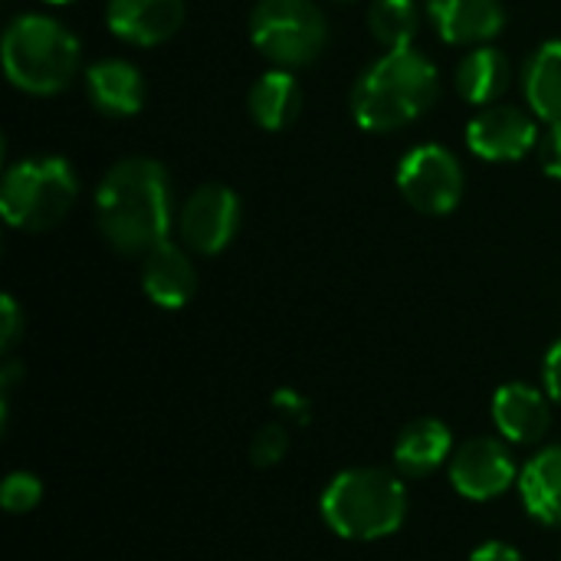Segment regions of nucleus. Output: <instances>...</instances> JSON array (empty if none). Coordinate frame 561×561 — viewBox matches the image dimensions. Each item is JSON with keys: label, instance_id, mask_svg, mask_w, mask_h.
I'll use <instances>...</instances> for the list:
<instances>
[{"label": "nucleus", "instance_id": "nucleus-19", "mask_svg": "<svg viewBox=\"0 0 561 561\" xmlns=\"http://www.w3.org/2000/svg\"><path fill=\"white\" fill-rule=\"evenodd\" d=\"M247 108H250V118L263 131H283L302 112V89H299V82H296V76L289 69H279L276 66V69L263 72L250 85Z\"/></svg>", "mask_w": 561, "mask_h": 561}, {"label": "nucleus", "instance_id": "nucleus-13", "mask_svg": "<svg viewBox=\"0 0 561 561\" xmlns=\"http://www.w3.org/2000/svg\"><path fill=\"white\" fill-rule=\"evenodd\" d=\"M437 36L450 46H480L503 33V0H427Z\"/></svg>", "mask_w": 561, "mask_h": 561}, {"label": "nucleus", "instance_id": "nucleus-15", "mask_svg": "<svg viewBox=\"0 0 561 561\" xmlns=\"http://www.w3.org/2000/svg\"><path fill=\"white\" fill-rule=\"evenodd\" d=\"M141 289L158 309H184L197 293V270L178 243L164 240L145 253Z\"/></svg>", "mask_w": 561, "mask_h": 561}, {"label": "nucleus", "instance_id": "nucleus-27", "mask_svg": "<svg viewBox=\"0 0 561 561\" xmlns=\"http://www.w3.org/2000/svg\"><path fill=\"white\" fill-rule=\"evenodd\" d=\"M542 385H546L549 398L561 408V339L546 352V362H542Z\"/></svg>", "mask_w": 561, "mask_h": 561}, {"label": "nucleus", "instance_id": "nucleus-31", "mask_svg": "<svg viewBox=\"0 0 561 561\" xmlns=\"http://www.w3.org/2000/svg\"><path fill=\"white\" fill-rule=\"evenodd\" d=\"M342 3H352V0H342Z\"/></svg>", "mask_w": 561, "mask_h": 561}, {"label": "nucleus", "instance_id": "nucleus-22", "mask_svg": "<svg viewBox=\"0 0 561 561\" xmlns=\"http://www.w3.org/2000/svg\"><path fill=\"white\" fill-rule=\"evenodd\" d=\"M39 500H43V483H39L33 473H26V470L10 473V477L3 480V486H0V506H3L10 516H26V513H33V510L39 506Z\"/></svg>", "mask_w": 561, "mask_h": 561}, {"label": "nucleus", "instance_id": "nucleus-23", "mask_svg": "<svg viewBox=\"0 0 561 561\" xmlns=\"http://www.w3.org/2000/svg\"><path fill=\"white\" fill-rule=\"evenodd\" d=\"M289 447H293L289 427L286 424H266L250 440V460H253V467L270 470V467H279L283 463V457L289 454Z\"/></svg>", "mask_w": 561, "mask_h": 561}, {"label": "nucleus", "instance_id": "nucleus-3", "mask_svg": "<svg viewBox=\"0 0 561 561\" xmlns=\"http://www.w3.org/2000/svg\"><path fill=\"white\" fill-rule=\"evenodd\" d=\"M319 513L339 539L378 542L404 526L408 490L401 473L381 467H348L322 490Z\"/></svg>", "mask_w": 561, "mask_h": 561}, {"label": "nucleus", "instance_id": "nucleus-6", "mask_svg": "<svg viewBox=\"0 0 561 561\" xmlns=\"http://www.w3.org/2000/svg\"><path fill=\"white\" fill-rule=\"evenodd\" d=\"M250 39L279 69H299L325 53L329 20L316 0H256L250 10Z\"/></svg>", "mask_w": 561, "mask_h": 561}, {"label": "nucleus", "instance_id": "nucleus-12", "mask_svg": "<svg viewBox=\"0 0 561 561\" xmlns=\"http://www.w3.org/2000/svg\"><path fill=\"white\" fill-rule=\"evenodd\" d=\"M552 398L542 388H533L526 381H510L493 394V424L500 431L503 440L510 444H523L533 447L539 440H546L549 427H552Z\"/></svg>", "mask_w": 561, "mask_h": 561}, {"label": "nucleus", "instance_id": "nucleus-26", "mask_svg": "<svg viewBox=\"0 0 561 561\" xmlns=\"http://www.w3.org/2000/svg\"><path fill=\"white\" fill-rule=\"evenodd\" d=\"M0 319H3V329H0V348L3 352H10L16 342H20V335H23V316H20V306H16V299L13 296H3L0 299Z\"/></svg>", "mask_w": 561, "mask_h": 561}, {"label": "nucleus", "instance_id": "nucleus-11", "mask_svg": "<svg viewBox=\"0 0 561 561\" xmlns=\"http://www.w3.org/2000/svg\"><path fill=\"white\" fill-rule=\"evenodd\" d=\"M184 0H108L105 23L128 46H158L184 26Z\"/></svg>", "mask_w": 561, "mask_h": 561}, {"label": "nucleus", "instance_id": "nucleus-8", "mask_svg": "<svg viewBox=\"0 0 561 561\" xmlns=\"http://www.w3.org/2000/svg\"><path fill=\"white\" fill-rule=\"evenodd\" d=\"M178 233L184 247L201 256L224 253L240 233V197L220 181L201 184L178 210Z\"/></svg>", "mask_w": 561, "mask_h": 561}, {"label": "nucleus", "instance_id": "nucleus-5", "mask_svg": "<svg viewBox=\"0 0 561 561\" xmlns=\"http://www.w3.org/2000/svg\"><path fill=\"white\" fill-rule=\"evenodd\" d=\"M79 197V178L59 154H30L7 168L0 184V214L13 230L43 233L66 220Z\"/></svg>", "mask_w": 561, "mask_h": 561}, {"label": "nucleus", "instance_id": "nucleus-4", "mask_svg": "<svg viewBox=\"0 0 561 561\" xmlns=\"http://www.w3.org/2000/svg\"><path fill=\"white\" fill-rule=\"evenodd\" d=\"M82 46L53 16L20 13L3 33V72L26 95H56L79 72Z\"/></svg>", "mask_w": 561, "mask_h": 561}, {"label": "nucleus", "instance_id": "nucleus-29", "mask_svg": "<svg viewBox=\"0 0 561 561\" xmlns=\"http://www.w3.org/2000/svg\"><path fill=\"white\" fill-rule=\"evenodd\" d=\"M20 378H23V365H20V362H7L3 371H0V388H3V394H7Z\"/></svg>", "mask_w": 561, "mask_h": 561}, {"label": "nucleus", "instance_id": "nucleus-10", "mask_svg": "<svg viewBox=\"0 0 561 561\" xmlns=\"http://www.w3.org/2000/svg\"><path fill=\"white\" fill-rule=\"evenodd\" d=\"M536 115L516 105H483L467 125V148L490 164H513L536 151Z\"/></svg>", "mask_w": 561, "mask_h": 561}, {"label": "nucleus", "instance_id": "nucleus-1", "mask_svg": "<svg viewBox=\"0 0 561 561\" xmlns=\"http://www.w3.org/2000/svg\"><path fill=\"white\" fill-rule=\"evenodd\" d=\"M95 224L122 256H145L178 224L171 178L161 161L131 154L115 161L95 191Z\"/></svg>", "mask_w": 561, "mask_h": 561}, {"label": "nucleus", "instance_id": "nucleus-21", "mask_svg": "<svg viewBox=\"0 0 561 561\" xmlns=\"http://www.w3.org/2000/svg\"><path fill=\"white\" fill-rule=\"evenodd\" d=\"M421 30L417 0H371L368 33L385 49H408Z\"/></svg>", "mask_w": 561, "mask_h": 561}, {"label": "nucleus", "instance_id": "nucleus-14", "mask_svg": "<svg viewBox=\"0 0 561 561\" xmlns=\"http://www.w3.org/2000/svg\"><path fill=\"white\" fill-rule=\"evenodd\" d=\"M85 99L108 118H131L145 105V76L128 59H99L85 69Z\"/></svg>", "mask_w": 561, "mask_h": 561}, {"label": "nucleus", "instance_id": "nucleus-7", "mask_svg": "<svg viewBox=\"0 0 561 561\" xmlns=\"http://www.w3.org/2000/svg\"><path fill=\"white\" fill-rule=\"evenodd\" d=\"M394 184L401 197L427 217H447L460 207L467 174L457 154L444 145H417L411 148L394 171Z\"/></svg>", "mask_w": 561, "mask_h": 561}, {"label": "nucleus", "instance_id": "nucleus-9", "mask_svg": "<svg viewBox=\"0 0 561 561\" xmlns=\"http://www.w3.org/2000/svg\"><path fill=\"white\" fill-rule=\"evenodd\" d=\"M450 486L470 503H490L503 496L513 483H519L516 460L500 437H473L463 440L450 457Z\"/></svg>", "mask_w": 561, "mask_h": 561}, {"label": "nucleus", "instance_id": "nucleus-18", "mask_svg": "<svg viewBox=\"0 0 561 561\" xmlns=\"http://www.w3.org/2000/svg\"><path fill=\"white\" fill-rule=\"evenodd\" d=\"M519 500L539 526H561V444L539 450L519 470Z\"/></svg>", "mask_w": 561, "mask_h": 561}, {"label": "nucleus", "instance_id": "nucleus-30", "mask_svg": "<svg viewBox=\"0 0 561 561\" xmlns=\"http://www.w3.org/2000/svg\"><path fill=\"white\" fill-rule=\"evenodd\" d=\"M46 3H53V7H62V3H72V0H46Z\"/></svg>", "mask_w": 561, "mask_h": 561}, {"label": "nucleus", "instance_id": "nucleus-2", "mask_svg": "<svg viewBox=\"0 0 561 561\" xmlns=\"http://www.w3.org/2000/svg\"><path fill=\"white\" fill-rule=\"evenodd\" d=\"M440 99L437 66L408 49H388L352 85V118L365 131H398L434 108Z\"/></svg>", "mask_w": 561, "mask_h": 561}, {"label": "nucleus", "instance_id": "nucleus-25", "mask_svg": "<svg viewBox=\"0 0 561 561\" xmlns=\"http://www.w3.org/2000/svg\"><path fill=\"white\" fill-rule=\"evenodd\" d=\"M273 408L289 421V427L293 424H309L312 421V404H309V398H302L296 388H279L276 394H273Z\"/></svg>", "mask_w": 561, "mask_h": 561}, {"label": "nucleus", "instance_id": "nucleus-24", "mask_svg": "<svg viewBox=\"0 0 561 561\" xmlns=\"http://www.w3.org/2000/svg\"><path fill=\"white\" fill-rule=\"evenodd\" d=\"M536 161L542 168V174L561 181V122H549L542 131H539V141H536Z\"/></svg>", "mask_w": 561, "mask_h": 561}, {"label": "nucleus", "instance_id": "nucleus-28", "mask_svg": "<svg viewBox=\"0 0 561 561\" xmlns=\"http://www.w3.org/2000/svg\"><path fill=\"white\" fill-rule=\"evenodd\" d=\"M470 561H526V556L516 546H510V542L490 539V542H483V546L473 549Z\"/></svg>", "mask_w": 561, "mask_h": 561}, {"label": "nucleus", "instance_id": "nucleus-17", "mask_svg": "<svg viewBox=\"0 0 561 561\" xmlns=\"http://www.w3.org/2000/svg\"><path fill=\"white\" fill-rule=\"evenodd\" d=\"M510 79H513V66L506 53L490 43L473 46L457 62V72H454L457 95L470 105H496L506 95Z\"/></svg>", "mask_w": 561, "mask_h": 561}, {"label": "nucleus", "instance_id": "nucleus-20", "mask_svg": "<svg viewBox=\"0 0 561 561\" xmlns=\"http://www.w3.org/2000/svg\"><path fill=\"white\" fill-rule=\"evenodd\" d=\"M523 92L536 118L561 122V39L542 43L526 69H523Z\"/></svg>", "mask_w": 561, "mask_h": 561}, {"label": "nucleus", "instance_id": "nucleus-16", "mask_svg": "<svg viewBox=\"0 0 561 561\" xmlns=\"http://www.w3.org/2000/svg\"><path fill=\"white\" fill-rule=\"evenodd\" d=\"M454 457V434L437 417L411 421L394 440V470L408 480H424L437 473Z\"/></svg>", "mask_w": 561, "mask_h": 561}]
</instances>
